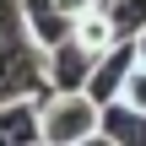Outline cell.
<instances>
[{
    "label": "cell",
    "mask_w": 146,
    "mask_h": 146,
    "mask_svg": "<svg viewBox=\"0 0 146 146\" xmlns=\"http://www.w3.org/2000/svg\"><path fill=\"white\" fill-rule=\"evenodd\" d=\"M130 49H135V60H141V65H146V27H141V33H135V38H130Z\"/></svg>",
    "instance_id": "cell-12"
},
{
    "label": "cell",
    "mask_w": 146,
    "mask_h": 146,
    "mask_svg": "<svg viewBox=\"0 0 146 146\" xmlns=\"http://www.w3.org/2000/svg\"><path fill=\"white\" fill-rule=\"evenodd\" d=\"M87 70H92V54H87L76 38H60V43L43 49V87H49V92L87 87Z\"/></svg>",
    "instance_id": "cell-3"
},
{
    "label": "cell",
    "mask_w": 146,
    "mask_h": 146,
    "mask_svg": "<svg viewBox=\"0 0 146 146\" xmlns=\"http://www.w3.org/2000/svg\"><path fill=\"white\" fill-rule=\"evenodd\" d=\"M38 87H43V49L0 5V103L5 98H33Z\"/></svg>",
    "instance_id": "cell-2"
},
{
    "label": "cell",
    "mask_w": 146,
    "mask_h": 146,
    "mask_svg": "<svg viewBox=\"0 0 146 146\" xmlns=\"http://www.w3.org/2000/svg\"><path fill=\"white\" fill-rule=\"evenodd\" d=\"M119 103H130L135 114H146V65H141V60L125 70V81H119Z\"/></svg>",
    "instance_id": "cell-10"
},
{
    "label": "cell",
    "mask_w": 146,
    "mask_h": 146,
    "mask_svg": "<svg viewBox=\"0 0 146 146\" xmlns=\"http://www.w3.org/2000/svg\"><path fill=\"white\" fill-rule=\"evenodd\" d=\"M38 141V98H5L0 103V146Z\"/></svg>",
    "instance_id": "cell-7"
},
{
    "label": "cell",
    "mask_w": 146,
    "mask_h": 146,
    "mask_svg": "<svg viewBox=\"0 0 146 146\" xmlns=\"http://www.w3.org/2000/svg\"><path fill=\"white\" fill-rule=\"evenodd\" d=\"M16 22H22V33H27L38 49L70 38V16H65L54 0H16Z\"/></svg>",
    "instance_id": "cell-5"
},
{
    "label": "cell",
    "mask_w": 146,
    "mask_h": 146,
    "mask_svg": "<svg viewBox=\"0 0 146 146\" xmlns=\"http://www.w3.org/2000/svg\"><path fill=\"white\" fill-rule=\"evenodd\" d=\"M54 5H60V11H65V16H70V22H76V16H81V11H92V5H103V0H54Z\"/></svg>",
    "instance_id": "cell-11"
},
{
    "label": "cell",
    "mask_w": 146,
    "mask_h": 146,
    "mask_svg": "<svg viewBox=\"0 0 146 146\" xmlns=\"http://www.w3.org/2000/svg\"><path fill=\"white\" fill-rule=\"evenodd\" d=\"M103 16H108L114 38H135L146 27V0H103Z\"/></svg>",
    "instance_id": "cell-9"
},
{
    "label": "cell",
    "mask_w": 146,
    "mask_h": 146,
    "mask_svg": "<svg viewBox=\"0 0 146 146\" xmlns=\"http://www.w3.org/2000/svg\"><path fill=\"white\" fill-rule=\"evenodd\" d=\"M98 141L103 146H141L146 141V114H135V108L119 103V98L98 103Z\"/></svg>",
    "instance_id": "cell-6"
},
{
    "label": "cell",
    "mask_w": 146,
    "mask_h": 146,
    "mask_svg": "<svg viewBox=\"0 0 146 146\" xmlns=\"http://www.w3.org/2000/svg\"><path fill=\"white\" fill-rule=\"evenodd\" d=\"M135 65V49H130V38H119V43H108L98 60H92V70H87V98L92 103H108V98H119V81H125V70Z\"/></svg>",
    "instance_id": "cell-4"
},
{
    "label": "cell",
    "mask_w": 146,
    "mask_h": 146,
    "mask_svg": "<svg viewBox=\"0 0 146 146\" xmlns=\"http://www.w3.org/2000/svg\"><path fill=\"white\" fill-rule=\"evenodd\" d=\"M70 38H76V43H81V49H87L92 60H98V54H103L108 43H119V38H114V27H108V16H103V5L81 11V16L70 22Z\"/></svg>",
    "instance_id": "cell-8"
},
{
    "label": "cell",
    "mask_w": 146,
    "mask_h": 146,
    "mask_svg": "<svg viewBox=\"0 0 146 146\" xmlns=\"http://www.w3.org/2000/svg\"><path fill=\"white\" fill-rule=\"evenodd\" d=\"M38 141H49V146H87V141H98V103L87 98V87L49 92L38 103Z\"/></svg>",
    "instance_id": "cell-1"
}]
</instances>
